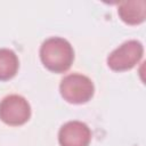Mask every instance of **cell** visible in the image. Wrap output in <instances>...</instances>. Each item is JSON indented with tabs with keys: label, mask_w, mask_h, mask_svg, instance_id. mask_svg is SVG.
<instances>
[{
	"label": "cell",
	"mask_w": 146,
	"mask_h": 146,
	"mask_svg": "<svg viewBox=\"0 0 146 146\" xmlns=\"http://www.w3.org/2000/svg\"><path fill=\"white\" fill-rule=\"evenodd\" d=\"M59 91L66 102L72 104H83L92 98L95 87L88 76L73 73L66 75L62 80Z\"/></svg>",
	"instance_id": "obj_2"
},
{
	"label": "cell",
	"mask_w": 146,
	"mask_h": 146,
	"mask_svg": "<svg viewBox=\"0 0 146 146\" xmlns=\"http://www.w3.org/2000/svg\"><path fill=\"white\" fill-rule=\"evenodd\" d=\"M18 58L16 54L7 48H0V80L7 81L15 76L18 70Z\"/></svg>",
	"instance_id": "obj_7"
},
{
	"label": "cell",
	"mask_w": 146,
	"mask_h": 146,
	"mask_svg": "<svg viewBox=\"0 0 146 146\" xmlns=\"http://www.w3.org/2000/svg\"><path fill=\"white\" fill-rule=\"evenodd\" d=\"M144 54L143 44L137 40H129L113 50L107 57V65L116 72L128 71L139 63Z\"/></svg>",
	"instance_id": "obj_3"
},
{
	"label": "cell",
	"mask_w": 146,
	"mask_h": 146,
	"mask_svg": "<svg viewBox=\"0 0 146 146\" xmlns=\"http://www.w3.org/2000/svg\"><path fill=\"white\" fill-rule=\"evenodd\" d=\"M91 140L89 127L81 121H68L58 132L60 146H88Z\"/></svg>",
	"instance_id": "obj_5"
},
{
	"label": "cell",
	"mask_w": 146,
	"mask_h": 146,
	"mask_svg": "<svg viewBox=\"0 0 146 146\" xmlns=\"http://www.w3.org/2000/svg\"><path fill=\"white\" fill-rule=\"evenodd\" d=\"M31 107L19 95H9L0 103V120L9 125H22L29 121Z\"/></svg>",
	"instance_id": "obj_4"
},
{
	"label": "cell",
	"mask_w": 146,
	"mask_h": 146,
	"mask_svg": "<svg viewBox=\"0 0 146 146\" xmlns=\"http://www.w3.org/2000/svg\"><path fill=\"white\" fill-rule=\"evenodd\" d=\"M117 13L124 23L129 25L140 24L146 18V2L145 0L123 1L119 5Z\"/></svg>",
	"instance_id": "obj_6"
},
{
	"label": "cell",
	"mask_w": 146,
	"mask_h": 146,
	"mask_svg": "<svg viewBox=\"0 0 146 146\" xmlns=\"http://www.w3.org/2000/svg\"><path fill=\"white\" fill-rule=\"evenodd\" d=\"M40 58L49 71L63 73L71 67L74 60V50L67 40L52 36L43 41L40 48Z\"/></svg>",
	"instance_id": "obj_1"
}]
</instances>
